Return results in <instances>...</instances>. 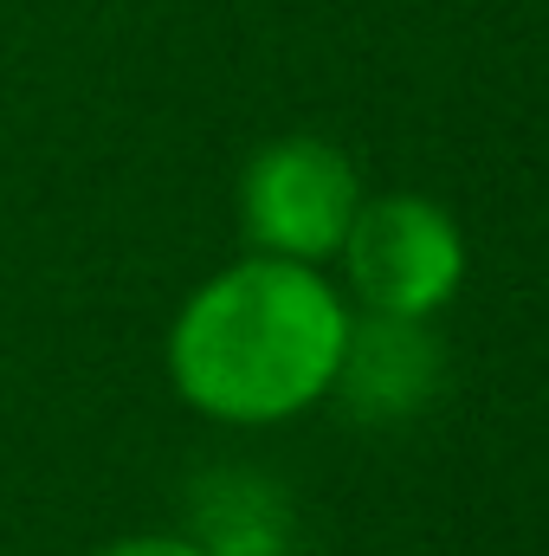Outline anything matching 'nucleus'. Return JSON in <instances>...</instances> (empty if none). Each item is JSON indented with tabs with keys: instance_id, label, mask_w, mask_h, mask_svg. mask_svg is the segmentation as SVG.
Segmentation results:
<instances>
[{
	"instance_id": "f257e3e1",
	"label": "nucleus",
	"mask_w": 549,
	"mask_h": 556,
	"mask_svg": "<svg viewBox=\"0 0 549 556\" xmlns=\"http://www.w3.org/2000/svg\"><path fill=\"white\" fill-rule=\"evenodd\" d=\"M349 311L297 260H246L233 273L207 278L168 337L175 389L214 420L266 427L310 408L343 363Z\"/></svg>"
},
{
	"instance_id": "f03ea898",
	"label": "nucleus",
	"mask_w": 549,
	"mask_h": 556,
	"mask_svg": "<svg viewBox=\"0 0 549 556\" xmlns=\"http://www.w3.org/2000/svg\"><path fill=\"white\" fill-rule=\"evenodd\" d=\"M356 207H362L356 168L323 137L266 142L240 181V214H246L253 247H266L272 260H297V266L343 253Z\"/></svg>"
},
{
	"instance_id": "7ed1b4c3",
	"label": "nucleus",
	"mask_w": 549,
	"mask_h": 556,
	"mask_svg": "<svg viewBox=\"0 0 549 556\" xmlns=\"http://www.w3.org/2000/svg\"><path fill=\"white\" fill-rule=\"evenodd\" d=\"M343 266H349V285L362 291L369 311L426 317L465 278V240H459L446 207H433L420 194H382V201L356 207L349 240H343Z\"/></svg>"
},
{
	"instance_id": "20e7f679",
	"label": "nucleus",
	"mask_w": 549,
	"mask_h": 556,
	"mask_svg": "<svg viewBox=\"0 0 549 556\" xmlns=\"http://www.w3.org/2000/svg\"><path fill=\"white\" fill-rule=\"evenodd\" d=\"M433 382H439V343L420 330V317L369 311V324H349L330 389H343L362 420H401L426 408Z\"/></svg>"
},
{
	"instance_id": "39448f33",
	"label": "nucleus",
	"mask_w": 549,
	"mask_h": 556,
	"mask_svg": "<svg viewBox=\"0 0 549 556\" xmlns=\"http://www.w3.org/2000/svg\"><path fill=\"white\" fill-rule=\"evenodd\" d=\"M98 556H207L194 538H130V544H111Z\"/></svg>"
}]
</instances>
